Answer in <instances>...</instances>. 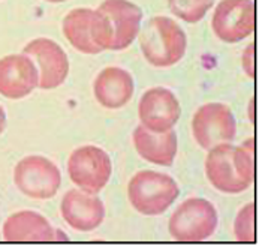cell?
I'll return each mask as SVG.
<instances>
[{
  "label": "cell",
  "instance_id": "cell-17",
  "mask_svg": "<svg viewBox=\"0 0 259 246\" xmlns=\"http://www.w3.org/2000/svg\"><path fill=\"white\" fill-rule=\"evenodd\" d=\"M93 9L79 8L71 11L63 20V33L69 44L84 54H98L104 51L93 39Z\"/></svg>",
  "mask_w": 259,
  "mask_h": 246
},
{
  "label": "cell",
  "instance_id": "cell-16",
  "mask_svg": "<svg viewBox=\"0 0 259 246\" xmlns=\"http://www.w3.org/2000/svg\"><path fill=\"white\" fill-rule=\"evenodd\" d=\"M134 144L146 161L156 165L169 167L177 155V134L172 129L159 134L140 125L134 132Z\"/></svg>",
  "mask_w": 259,
  "mask_h": 246
},
{
  "label": "cell",
  "instance_id": "cell-14",
  "mask_svg": "<svg viewBox=\"0 0 259 246\" xmlns=\"http://www.w3.org/2000/svg\"><path fill=\"white\" fill-rule=\"evenodd\" d=\"M66 236L57 234L51 224L36 212L14 213L3 224V239L8 242H54Z\"/></svg>",
  "mask_w": 259,
  "mask_h": 246
},
{
  "label": "cell",
  "instance_id": "cell-4",
  "mask_svg": "<svg viewBox=\"0 0 259 246\" xmlns=\"http://www.w3.org/2000/svg\"><path fill=\"white\" fill-rule=\"evenodd\" d=\"M179 194V185L172 177L151 170L137 173L127 186L132 207L147 216L162 215L168 210Z\"/></svg>",
  "mask_w": 259,
  "mask_h": 246
},
{
  "label": "cell",
  "instance_id": "cell-8",
  "mask_svg": "<svg viewBox=\"0 0 259 246\" xmlns=\"http://www.w3.org/2000/svg\"><path fill=\"white\" fill-rule=\"evenodd\" d=\"M192 131L196 143L210 150L218 144L234 140L237 125L229 107L211 102L198 108L192 120Z\"/></svg>",
  "mask_w": 259,
  "mask_h": 246
},
{
  "label": "cell",
  "instance_id": "cell-18",
  "mask_svg": "<svg viewBox=\"0 0 259 246\" xmlns=\"http://www.w3.org/2000/svg\"><path fill=\"white\" fill-rule=\"evenodd\" d=\"M171 12L186 23H198L213 8L214 0H168Z\"/></svg>",
  "mask_w": 259,
  "mask_h": 246
},
{
  "label": "cell",
  "instance_id": "cell-19",
  "mask_svg": "<svg viewBox=\"0 0 259 246\" xmlns=\"http://www.w3.org/2000/svg\"><path fill=\"white\" fill-rule=\"evenodd\" d=\"M235 237L238 242H255V204L249 203L243 210L238 212L234 224Z\"/></svg>",
  "mask_w": 259,
  "mask_h": 246
},
{
  "label": "cell",
  "instance_id": "cell-15",
  "mask_svg": "<svg viewBox=\"0 0 259 246\" xmlns=\"http://www.w3.org/2000/svg\"><path fill=\"white\" fill-rule=\"evenodd\" d=\"M95 96L105 108H121L126 106L135 90L134 78L127 71L121 68H105L95 80Z\"/></svg>",
  "mask_w": 259,
  "mask_h": 246
},
{
  "label": "cell",
  "instance_id": "cell-1",
  "mask_svg": "<svg viewBox=\"0 0 259 246\" xmlns=\"http://www.w3.org/2000/svg\"><path fill=\"white\" fill-rule=\"evenodd\" d=\"M143 11L129 0H105L93 12L92 35L102 50H124L140 33Z\"/></svg>",
  "mask_w": 259,
  "mask_h": 246
},
{
  "label": "cell",
  "instance_id": "cell-13",
  "mask_svg": "<svg viewBox=\"0 0 259 246\" xmlns=\"http://www.w3.org/2000/svg\"><path fill=\"white\" fill-rule=\"evenodd\" d=\"M62 216L71 228L76 231H93L104 218L105 207L99 197L85 191H68L62 200Z\"/></svg>",
  "mask_w": 259,
  "mask_h": 246
},
{
  "label": "cell",
  "instance_id": "cell-9",
  "mask_svg": "<svg viewBox=\"0 0 259 246\" xmlns=\"http://www.w3.org/2000/svg\"><path fill=\"white\" fill-rule=\"evenodd\" d=\"M255 5L252 0H222L213 15V32L223 42L237 44L255 30Z\"/></svg>",
  "mask_w": 259,
  "mask_h": 246
},
{
  "label": "cell",
  "instance_id": "cell-2",
  "mask_svg": "<svg viewBox=\"0 0 259 246\" xmlns=\"http://www.w3.org/2000/svg\"><path fill=\"white\" fill-rule=\"evenodd\" d=\"M205 173L218 191L240 194L249 189L255 179L253 152L229 143L218 144L205 159Z\"/></svg>",
  "mask_w": 259,
  "mask_h": 246
},
{
  "label": "cell",
  "instance_id": "cell-21",
  "mask_svg": "<svg viewBox=\"0 0 259 246\" xmlns=\"http://www.w3.org/2000/svg\"><path fill=\"white\" fill-rule=\"evenodd\" d=\"M5 125H6V114H5V110L0 106V134L5 129Z\"/></svg>",
  "mask_w": 259,
  "mask_h": 246
},
{
  "label": "cell",
  "instance_id": "cell-6",
  "mask_svg": "<svg viewBox=\"0 0 259 246\" xmlns=\"http://www.w3.org/2000/svg\"><path fill=\"white\" fill-rule=\"evenodd\" d=\"M111 159L96 146H84L72 152L68 171L76 186L89 194H99L111 177Z\"/></svg>",
  "mask_w": 259,
  "mask_h": 246
},
{
  "label": "cell",
  "instance_id": "cell-10",
  "mask_svg": "<svg viewBox=\"0 0 259 246\" xmlns=\"http://www.w3.org/2000/svg\"><path fill=\"white\" fill-rule=\"evenodd\" d=\"M143 126L151 132H166L174 128L182 114V107L176 95L165 87L147 90L138 107Z\"/></svg>",
  "mask_w": 259,
  "mask_h": 246
},
{
  "label": "cell",
  "instance_id": "cell-12",
  "mask_svg": "<svg viewBox=\"0 0 259 246\" xmlns=\"http://www.w3.org/2000/svg\"><path fill=\"white\" fill-rule=\"evenodd\" d=\"M39 86L35 63L26 54H11L0 59V95L21 99Z\"/></svg>",
  "mask_w": 259,
  "mask_h": 246
},
{
  "label": "cell",
  "instance_id": "cell-20",
  "mask_svg": "<svg viewBox=\"0 0 259 246\" xmlns=\"http://www.w3.org/2000/svg\"><path fill=\"white\" fill-rule=\"evenodd\" d=\"M253 56H255V45L250 44V45L246 48L244 54H243V68H244L246 74H247L250 78L255 77V60H253Z\"/></svg>",
  "mask_w": 259,
  "mask_h": 246
},
{
  "label": "cell",
  "instance_id": "cell-11",
  "mask_svg": "<svg viewBox=\"0 0 259 246\" xmlns=\"http://www.w3.org/2000/svg\"><path fill=\"white\" fill-rule=\"evenodd\" d=\"M23 54L33 57L39 63V87L44 90L59 87L69 74V60L59 44L47 38L29 42Z\"/></svg>",
  "mask_w": 259,
  "mask_h": 246
},
{
  "label": "cell",
  "instance_id": "cell-5",
  "mask_svg": "<svg viewBox=\"0 0 259 246\" xmlns=\"http://www.w3.org/2000/svg\"><path fill=\"white\" fill-rule=\"evenodd\" d=\"M218 212L204 198H189L172 213L168 228L179 242H202L218 228Z\"/></svg>",
  "mask_w": 259,
  "mask_h": 246
},
{
  "label": "cell",
  "instance_id": "cell-7",
  "mask_svg": "<svg viewBox=\"0 0 259 246\" xmlns=\"http://www.w3.org/2000/svg\"><path fill=\"white\" fill-rule=\"evenodd\" d=\"M14 180L24 195L35 200H48L57 194L62 183V174L50 159L33 155L17 164Z\"/></svg>",
  "mask_w": 259,
  "mask_h": 246
},
{
  "label": "cell",
  "instance_id": "cell-3",
  "mask_svg": "<svg viewBox=\"0 0 259 246\" xmlns=\"http://www.w3.org/2000/svg\"><path fill=\"white\" fill-rule=\"evenodd\" d=\"M143 54L150 65L168 68L185 56L187 39L183 29L168 17H154L140 35Z\"/></svg>",
  "mask_w": 259,
  "mask_h": 246
},
{
  "label": "cell",
  "instance_id": "cell-22",
  "mask_svg": "<svg viewBox=\"0 0 259 246\" xmlns=\"http://www.w3.org/2000/svg\"><path fill=\"white\" fill-rule=\"evenodd\" d=\"M47 2H50V3H62L65 0H47Z\"/></svg>",
  "mask_w": 259,
  "mask_h": 246
}]
</instances>
